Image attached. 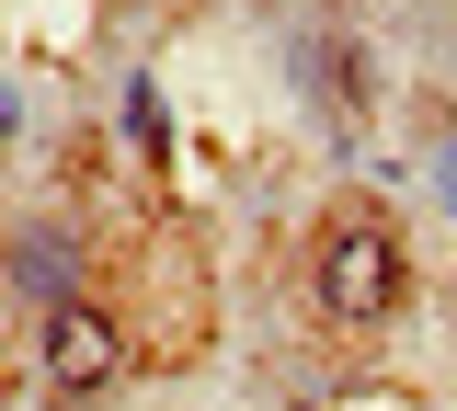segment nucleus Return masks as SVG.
<instances>
[{
    "instance_id": "obj_1",
    "label": "nucleus",
    "mask_w": 457,
    "mask_h": 411,
    "mask_svg": "<svg viewBox=\"0 0 457 411\" xmlns=\"http://www.w3.org/2000/svg\"><path fill=\"white\" fill-rule=\"evenodd\" d=\"M400 297H411V251H400V229H378V218H332V229H320V308H332L343 332H378Z\"/></svg>"
},
{
    "instance_id": "obj_2",
    "label": "nucleus",
    "mask_w": 457,
    "mask_h": 411,
    "mask_svg": "<svg viewBox=\"0 0 457 411\" xmlns=\"http://www.w3.org/2000/svg\"><path fill=\"white\" fill-rule=\"evenodd\" d=\"M114 366H126L114 308H92V297H57V308H46V389H57V400H104Z\"/></svg>"
},
{
    "instance_id": "obj_3",
    "label": "nucleus",
    "mask_w": 457,
    "mask_h": 411,
    "mask_svg": "<svg viewBox=\"0 0 457 411\" xmlns=\"http://www.w3.org/2000/svg\"><path fill=\"white\" fill-rule=\"evenodd\" d=\"M69 275H80V251H69V229H23V240H12V286H35L46 308H57V297H80Z\"/></svg>"
},
{
    "instance_id": "obj_4",
    "label": "nucleus",
    "mask_w": 457,
    "mask_h": 411,
    "mask_svg": "<svg viewBox=\"0 0 457 411\" xmlns=\"http://www.w3.org/2000/svg\"><path fill=\"white\" fill-rule=\"evenodd\" d=\"M0 126H12V92H0Z\"/></svg>"
}]
</instances>
